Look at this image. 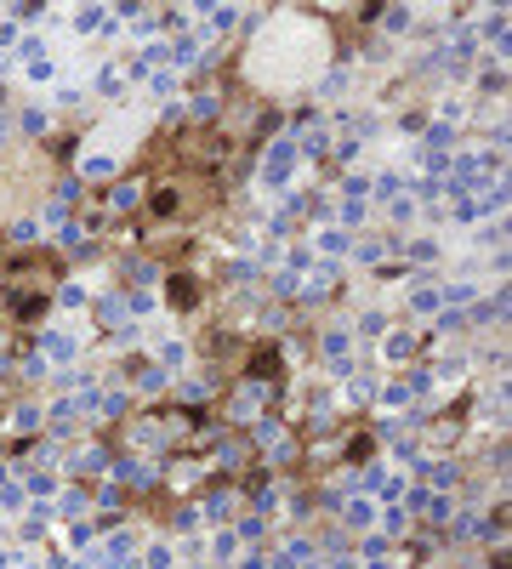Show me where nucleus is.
<instances>
[{
    "label": "nucleus",
    "instance_id": "f257e3e1",
    "mask_svg": "<svg viewBox=\"0 0 512 569\" xmlns=\"http://www.w3.org/2000/svg\"><path fill=\"white\" fill-rule=\"evenodd\" d=\"M154 211H159V217L177 211V188H159V194H154Z\"/></svg>",
    "mask_w": 512,
    "mask_h": 569
}]
</instances>
